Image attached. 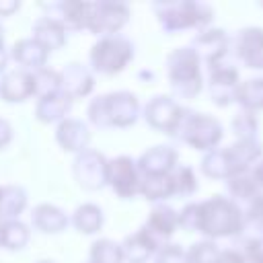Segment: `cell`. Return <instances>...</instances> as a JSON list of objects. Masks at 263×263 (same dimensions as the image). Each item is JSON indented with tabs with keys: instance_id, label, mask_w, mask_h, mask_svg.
<instances>
[{
	"instance_id": "6da1fadb",
	"label": "cell",
	"mask_w": 263,
	"mask_h": 263,
	"mask_svg": "<svg viewBox=\"0 0 263 263\" xmlns=\"http://www.w3.org/2000/svg\"><path fill=\"white\" fill-rule=\"evenodd\" d=\"M199 210V222L197 226L203 228V232L210 234H228L234 232L240 226L238 212L224 199H214L208 201L205 205L197 208Z\"/></svg>"
},
{
	"instance_id": "7a4b0ae2",
	"label": "cell",
	"mask_w": 263,
	"mask_h": 263,
	"mask_svg": "<svg viewBox=\"0 0 263 263\" xmlns=\"http://www.w3.org/2000/svg\"><path fill=\"white\" fill-rule=\"evenodd\" d=\"M136 109L138 103L132 95H111V97H103L101 101L92 103L90 107V117L95 123L103 121V115H111L109 123H117V125H125L129 121L136 119Z\"/></svg>"
},
{
	"instance_id": "3957f363",
	"label": "cell",
	"mask_w": 263,
	"mask_h": 263,
	"mask_svg": "<svg viewBox=\"0 0 263 263\" xmlns=\"http://www.w3.org/2000/svg\"><path fill=\"white\" fill-rule=\"evenodd\" d=\"M129 55H132V51H129V45L125 39L109 37L95 45L92 62H95V68L101 72H115V70L123 68V64L129 60Z\"/></svg>"
},
{
	"instance_id": "277c9868",
	"label": "cell",
	"mask_w": 263,
	"mask_h": 263,
	"mask_svg": "<svg viewBox=\"0 0 263 263\" xmlns=\"http://www.w3.org/2000/svg\"><path fill=\"white\" fill-rule=\"evenodd\" d=\"M97 12H90L88 27L92 31H115L125 21V6L121 4H99L95 6Z\"/></svg>"
},
{
	"instance_id": "5b68a950",
	"label": "cell",
	"mask_w": 263,
	"mask_h": 263,
	"mask_svg": "<svg viewBox=\"0 0 263 263\" xmlns=\"http://www.w3.org/2000/svg\"><path fill=\"white\" fill-rule=\"evenodd\" d=\"M35 90V80L33 76L29 74H23V72H14V74H8L2 84H0V92L6 101H21L25 99L29 92Z\"/></svg>"
},
{
	"instance_id": "8992f818",
	"label": "cell",
	"mask_w": 263,
	"mask_h": 263,
	"mask_svg": "<svg viewBox=\"0 0 263 263\" xmlns=\"http://www.w3.org/2000/svg\"><path fill=\"white\" fill-rule=\"evenodd\" d=\"M179 109L164 97H158L156 101L150 103V107L146 109V119L156 125V127H164V129H171L175 125V121L179 119Z\"/></svg>"
},
{
	"instance_id": "52a82bcc",
	"label": "cell",
	"mask_w": 263,
	"mask_h": 263,
	"mask_svg": "<svg viewBox=\"0 0 263 263\" xmlns=\"http://www.w3.org/2000/svg\"><path fill=\"white\" fill-rule=\"evenodd\" d=\"M109 175H111V183L117 189V193H121V195L134 193V189H136V173H134L132 160H127V158L113 160L111 168H109Z\"/></svg>"
},
{
	"instance_id": "ba28073f",
	"label": "cell",
	"mask_w": 263,
	"mask_h": 263,
	"mask_svg": "<svg viewBox=\"0 0 263 263\" xmlns=\"http://www.w3.org/2000/svg\"><path fill=\"white\" fill-rule=\"evenodd\" d=\"M220 136V127L214 119H208V117H195L191 123H189V134H187V140L193 144V146H210L218 140Z\"/></svg>"
},
{
	"instance_id": "9c48e42d",
	"label": "cell",
	"mask_w": 263,
	"mask_h": 263,
	"mask_svg": "<svg viewBox=\"0 0 263 263\" xmlns=\"http://www.w3.org/2000/svg\"><path fill=\"white\" fill-rule=\"evenodd\" d=\"M173 160H175V152L166 148H154L148 154H144L142 168L150 175H164V171L173 164Z\"/></svg>"
},
{
	"instance_id": "30bf717a",
	"label": "cell",
	"mask_w": 263,
	"mask_h": 263,
	"mask_svg": "<svg viewBox=\"0 0 263 263\" xmlns=\"http://www.w3.org/2000/svg\"><path fill=\"white\" fill-rule=\"evenodd\" d=\"M152 247H154L152 238L148 236L146 230H142V232H138L136 236H132V238L125 240V257H127L129 261H134V263H142V261L150 255Z\"/></svg>"
},
{
	"instance_id": "8fae6325",
	"label": "cell",
	"mask_w": 263,
	"mask_h": 263,
	"mask_svg": "<svg viewBox=\"0 0 263 263\" xmlns=\"http://www.w3.org/2000/svg\"><path fill=\"white\" fill-rule=\"evenodd\" d=\"M261 45H263V31H245L240 49H242V55L249 60V64H253L257 68H263Z\"/></svg>"
},
{
	"instance_id": "7c38bea8",
	"label": "cell",
	"mask_w": 263,
	"mask_h": 263,
	"mask_svg": "<svg viewBox=\"0 0 263 263\" xmlns=\"http://www.w3.org/2000/svg\"><path fill=\"white\" fill-rule=\"evenodd\" d=\"M88 134H86V127L78 121H66L62 127H60V142L68 148V150H76V148H82L84 142H86Z\"/></svg>"
},
{
	"instance_id": "4fadbf2b",
	"label": "cell",
	"mask_w": 263,
	"mask_h": 263,
	"mask_svg": "<svg viewBox=\"0 0 263 263\" xmlns=\"http://www.w3.org/2000/svg\"><path fill=\"white\" fill-rule=\"evenodd\" d=\"M35 224L39 228H43L45 232H58L66 226V218L62 216L60 210H55L51 205H41L35 212Z\"/></svg>"
},
{
	"instance_id": "5bb4252c",
	"label": "cell",
	"mask_w": 263,
	"mask_h": 263,
	"mask_svg": "<svg viewBox=\"0 0 263 263\" xmlns=\"http://www.w3.org/2000/svg\"><path fill=\"white\" fill-rule=\"evenodd\" d=\"M14 58L27 66H39L45 60V49L33 41H21L14 47Z\"/></svg>"
},
{
	"instance_id": "9a60e30c",
	"label": "cell",
	"mask_w": 263,
	"mask_h": 263,
	"mask_svg": "<svg viewBox=\"0 0 263 263\" xmlns=\"http://www.w3.org/2000/svg\"><path fill=\"white\" fill-rule=\"evenodd\" d=\"M35 33H37V39L43 41L45 45L49 47H60L64 43V35H62V29L51 21V18H43L35 25Z\"/></svg>"
},
{
	"instance_id": "2e32d148",
	"label": "cell",
	"mask_w": 263,
	"mask_h": 263,
	"mask_svg": "<svg viewBox=\"0 0 263 263\" xmlns=\"http://www.w3.org/2000/svg\"><path fill=\"white\" fill-rule=\"evenodd\" d=\"M173 189H175V181H171V179L164 177V175H150V177H146V181H144V185H142V191H144L148 197H152V199L164 197V195H168Z\"/></svg>"
},
{
	"instance_id": "e0dca14e",
	"label": "cell",
	"mask_w": 263,
	"mask_h": 263,
	"mask_svg": "<svg viewBox=\"0 0 263 263\" xmlns=\"http://www.w3.org/2000/svg\"><path fill=\"white\" fill-rule=\"evenodd\" d=\"M66 82H68L66 86L70 88L72 95H84V92H88V88L92 84V80L88 78V74L80 66H76V64H72V68L68 70Z\"/></svg>"
},
{
	"instance_id": "ac0fdd59",
	"label": "cell",
	"mask_w": 263,
	"mask_h": 263,
	"mask_svg": "<svg viewBox=\"0 0 263 263\" xmlns=\"http://www.w3.org/2000/svg\"><path fill=\"white\" fill-rule=\"evenodd\" d=\"M76 226L82 232H95L101 226V212L95 205H84L76 212Z\"/></svg>"
},
{
	"instance_id": "d6986e66",
	"label": "cell",
	"mask_w": 263,
	"mask_h": 263,
	"mask_svg": "<svg viewBox=\"0 0 263 263\" xmlns=\"http://www.w3.org/2000/svg\"><path fill=\"white\" fill-rule=\"evenodd\" d=\"M25 240H27V230H25V226H23V224L10 222V224H4V226H2L0 242H4L6 247L16 249V247H21Z\"/></svg>"
},
{
	"instance_id": "ffe728a7",
	"label": "cell",
	"mask_w": 263,
	"mask_h": 263,
	"mask_svg": "<svg viewBox=\"0 0 263 263\" xmlns=\"http://www.w3.org/2000/svg\"><path fill=\"white\" fill-rule=\"evenodd\" d=\"M68 109V101H64L62 97H45L37 109L41 119H55L60 117L64 111Z\"/></svg>"
},
{
	"instance_id": "44dd1931",
	"label": "cell",
	"mask_w": 263,
	"mask_h": 263,
	"mask_svg": "<svg viewBox=\"0 0 263 263\" xmlns=\"http://www.w3.org/2000/svg\"><path fill=\"white\" fill-rule=\"evenodd\" d=\"M150 226L156 228L158 232L162 234H171L173 232V226H175V216L168 208H156L152 212V218H150Z\"/></svg>"
},
{
	"instance_id": "7402d4cb",
	"label": "cell",
	"mask_w": 263,
	"mask_h": 263,
	"mask_svg": "<svg viewBox=\"0 0 263 263\" xmlns=\"http://www.w3.org/2000/svg\"><path fill=\"white\" fill-rule=\"evenodd\" d=\"M92 257L97 263H117L121 253L115 245H111L109 240H103V242H97L95 249H92Z\"/></svg>"
},
{
	"instance_id": "603a6c76",
	"label": "cell",
	"mask_w": 263,
	"mask_h": 263,
	"mask_svg": "<svg viewBox=\"0 0 263 263\" xmlns=\"http://www.w3.org/2000/svg\"><path fill=\"white\" fill-rule=\"evenodd\" d=\"M6 193H8L10 197H0V208H2L8 216H12V214L21 212V208H23V203H25V197H23V193H21L18 189H14V187H8Z\"/></svg>"
},
{
	"instance_id": "cb8c5ba5",
	"label": "cell",
	"mask_w": 263,
	"mask_h": 263,
	"mask_svg": "<svg viewBox=\"0 0 263 263\" xmlns=\"http://www.w3.org/2000/svg\"><path fill=\"white\" fill-rule=\"evenodd\" d=\"M189 261L191 263H218V253L212 245H195Z\"/></svg>"
},
{
	"instance_id": "d4e9b609",
	"label": "cell",
	"mask_w": 263,
	"mask_h": 263,
	"mask_svg": "<svg viewBox=\"0 0 263 263\" xmlns=\"http://www.w3.org/2000/svg\"><path fill=\"white\" fill-rule=\"evenodd\" d=\"M242 101L251 105H263V80H253L242 86Z\"/></svg>"
},
{
	"instance_id": "484cf974",
	"label": "cell",
	"mask_w": 263,
	"mask_h": 263,
	"mask_svg": "<svg viewBox=\"0 0 263 263\" xmlns=\"http://www.w3.org/2000/svg\"><path fill=\"white\" fill-rule=\"evenodd\" d=\"M158 263H181V251L179 249H164L158 257Z\"/></svg>"
},
{
	"instance_id": "4316f807",
	"label": "cell",
	"mask_w": 263,
	"mask_h": 263,
	"mask_svg": "<svg viewBox=\"0 0 263 263\" xmlns=\"http://www.w3.org/2000/svg\"><path fill=\"white\" fill-rule=\"evenodd\" d=\"M8 132H10V129H8V125H6L4 121H0V146L8 140Z\"/></svg>"
},
{
	"instance_id": "83f0119b",
	"label": "cell",
	"mask_w": 263,
	"mask_h": 263,
	"mask_svg": "<svg viewBox=\"0 0 263 263\" xmlns=\"http://www.w3.org/2000/svg\"><path fill=\"white\" fill-rule=\"evenodd\" d=\"M257 177H259V181L263 183V164H261V166L257 168Z\"/></svg>"
},
{
	"instance_id": "f1b7e54d",
	"label": "cell",
	"mask_w": 263,
	"mask_h": 263,
	"mask_svg": "<svg viewBox=\"0 0 263 263\" xmlns=\"http://www.w3.org/2000/svg\"><path fill=\"white\" fill-rule=\"evenodd\" d=\"M41 263H45V261H41Z\"/></svg>"
}]
</instances>
